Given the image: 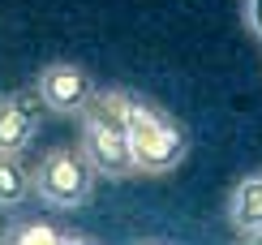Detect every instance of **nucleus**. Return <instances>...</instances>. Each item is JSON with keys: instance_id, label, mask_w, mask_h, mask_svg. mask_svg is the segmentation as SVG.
<instances>
[{"instance_id": "7ed1b4c3", "label": "nucleus", "mask_w": 262, "mask_h": 245, "mask_svg": "<svg viewBox=\"0 0 262 245\" xmlns=\"http://www.w3.org/2000/svg\"><path fill=\"white\" fill-rule=\"evenodd\" d=\"M95 164L86 159L82 147H52L39 155V168H35V198L56 211H73L91 202V189H95Z\"/></svg>"}, {"instance_id": "f03ea898", "label": "nucleus", "mask_w": 262, "mask_h": 245, "mask_svg": "<svg viewBox=\"0 0 262 245\" xmlns=\"http://www.w3.org/2000/svg\"><path fill=\"white\" fill-rule=\"evenodd\" d=\"M125 129H129V142H134L138 172H146V176L172 172L189 151L181 120H172L163 108H155L150 99H142L134 91H125Z\"/></svg>"}, {"instance_id": "6e6552de", "label": "nucleus", "mask_w": 262, "mask_h": 245, "mask_svg": "<svg viewBox=\"0 0 262 245\" xmlns=\"http://www.w3.org/2000/svg\"><path fill=\"white\" fill-rule=\"evenodd\" d=\"M0 241H13V245H73L82 237L60 228V224H48V219H21V224H9L0 232Z\"/></svg>"}, {"instance_id": "9d476101", "label": "nucleus", "mask_w": 262, "mask_h": 245, "mask_svg": "<svg viewBox=\"0 0 262 245\" xmlns=\"http://www.w3.org/2000/svg\"><path fill=\"white\" fill-rule=\"evenodd\" d=\"M245 241H262V228H254V232H245Z\"/></svg>"}, {"instance_id": "39448f33", "label": "nucleus", "mask_w": 262, "mask_h": 245, "mask_svg": "<svg viewBox=\"0 0 262 245\" xmlns=\"http://www.w3.org/2000/svg\"><path fill=\"white\" fill-rule=\"evenodd\" d=\"M48 112L43 95L30 86V91H9L0 95V155H21L35 142L39 120Z\"/></svg>"}, {"instance_id": "f257e3e1", "label": "nucleus", "mask_w": 262, "mask_h": 245, "mask_svg": "<svg viewBox=\"0 0 262 245\" xmlns=\"http://www.w3.org/2000/svg\"><path fill=\"white\" fill-rule=\"evenodd\" d=\"M78 147L95 164V172L107 176V181L138 176L134 142H129V129H125V91H95V99L82 112Z\"/></svg>"}, {"instance_id": "423d86ee", "label": "nucleus", "mask_w": 262, "mask_h": 245, "mask_svg": "<svg viewBox=\"0 0 262 245\" xmlns=\"http://www.w3.org/2000/svg\"><path fill=\"white\" fill-rule=\"evenodd\" d=\"M228 224H232L236 237L262 228V172H249L232 189V198H228Z\"/></svg>"}, {"instance_id": "20e7f679", "label": "nucleus", "mask_w": 262, "mask_h": 245, "mask_svg": "<svg viewBox=\"0 0 262 245\" xmlns=\"http://www.w3.org/2000/svg\"><path fill=\"white\" fill-rule=\"evenodd\" d=\"M35 91L43 95L48 112L82 116L86 104L95 99V82H91V73H86L82 65H73V60H48L39 69V77H35Z\"/></svg>"}, {"instance_id": "0eeeda50", "label": "nucleus", "mask_w": 262, "mask_h": 245, "mask_svg": "<svg viewBox=\"0 0 262 245\" xmlns=\"http://www.w3.org/2000/svg\"><path fill=\"white\" fill-rule=\"evenodd\" d=\"M35 198V172L21 164V155H0V211H13Z\"/></svg>"}, {"instance_id": "1a4fd4ad", "label": "nucleus", "mask_w": 262, "mask_h": 245, "mask_svg": "<svg viewBox=\"0 0 262 245\" xmlns=\"http://www.w3.org/2000/svg\"><path fill=\"white\" fill-rule=\"evenodd\" d=\"M241 17H245V26L262 39V0H245V5H241Z\"/></svg>"}]
</instances>
